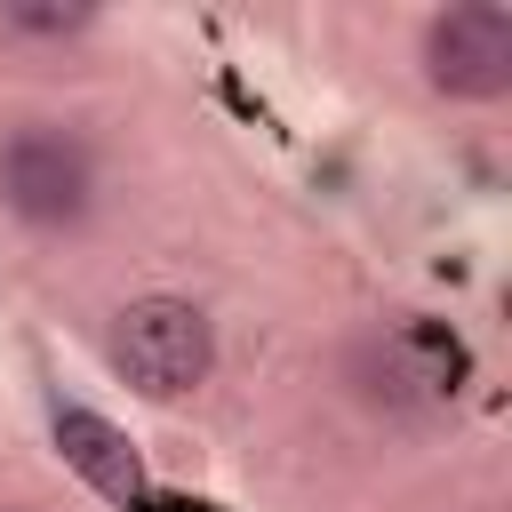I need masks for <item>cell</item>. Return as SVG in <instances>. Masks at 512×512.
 <instances>
[{
    "mask_svg": "<svg viewBox=\"0 0 512 512\" xmlns=\"http://www.w3.org/2000/svg\"><path fill=\"white\" fill-rule=\"evenodd\" d=\"M112 360H120V376H128L136 392L184 400V392L208 376L216 336H208L200 304H184V296H144V304H128V312L112 320Z\"/></svg>",
    "mask_w": 512,
    "mask_h": 512,
    "instance_id": "obj_1",
    "label": "cell"
},
{
    "mask_svg": "<svg viewBox=\"0 0 512 512\" xmlns=\"http://www.w3.org/2000/svg\"><path fill=\"white\" fill-rule=\"evenodd\" d=\"M56 448H64V464H72L96 496H112V504H136V496H144L136 448H128L104 416H88V408H56Z\"/></svg>",
    "mask_w": 512,
    "mask_h": 512,
    "instance_id": "obj_4",
    "label": "cell"
},
{
    "mask_svg": "<svg viewBox=\"0 0 512 512\" xmlns=\"http://www.w3.org/2000/svg\"><path fill=\"white\" fill-rule=\"evenodd\" d=\"M88 192H96V168H88L80 136H64V128H16L0 144V200L24 224H80Z\"/></svg>",
    "mask_w": 512,
    "mask_h": 512,
    "instance_id": "obj_3",
    "label": "cell"
},
{
    "mask_svg": "<svg viewBox=\"0 0 512 512\" xmlns=\"http://www.w3.org/2000/svg\"><path fill=\"white\" fill-rule=\"evenodd\" d=\"M0 32H48V40H64V32H88V8H0Z\"/></svg>",
    "mask_w": 512,
    "mask_h": 512,
    "instance_id": "obj_5",
    "label": "cell"
},
{
    "mask_svg": "<svg viewBox=\"0 0 512 512\" xmlns=\"http://www.w3.org/2000/svg\"><path fill=\"white\" fill-rule=\"evenodd\" d=\"M424 80L456 104H488L512 88V8L464 0L424 24Z\"/></svg>",
    "mask_w": 512,
    "mask_h": 512,
    "instance_id": "obj_2",
    "label": "cell"
}]
</instances>
